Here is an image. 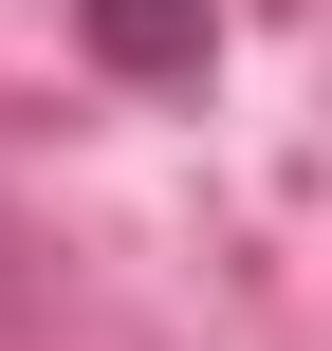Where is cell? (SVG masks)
I'll return each instance as SVG.
<instances>
[{
    "label": "cell",
    "mask_w": 332,
    "mask_h": 351,
    "mask_svg": "<svg viewBox=\"0 0 332 351\" xmlns=\"http://www.w3.org/2000/svg\"><path fill=\"white\" fill-rule=\"evenodd\" d=\"M92 37H111V56H129V74H166V56H185V37H203V0H92Z\"/></svg>",
    "instance_id": "cell-1"
}]
</instances>
